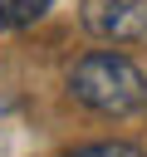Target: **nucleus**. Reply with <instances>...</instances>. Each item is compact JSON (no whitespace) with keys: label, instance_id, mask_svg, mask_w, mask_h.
I'll list each match as a JSON object with an SVG mask.
<instances>
[{"label":"nucleus","instance_id":"f257e3e1","mask_svg":"<svg viewBox=\"0 0 147 157\" xmlns=\"http://www.w3.org/2000/svg\"><path fill=\"white\" fill-rule=\"evenodd\" d=\"M69 88L83 108L103 113V118H127L137 108H147V74L118 54V49H93L74 64L69 74Z\"/></svg>","mask_w":147,"mask_h":157},{"label":"nucleus","instance_id":"7ed1b4c3","mask_svg":"<svg viewBox=\"0 0 147 157\" xmlns=\"http://www.w3.org/2000/svg\"><path fill=\"white\" fill-rule=\"evenodd\" d=\"M54 0H0V29H20V25H34Z\"/></svg>","mask_w":147,"mask_h":157},{"label":"nucleus","instance_id":"f03ea898","mask_svg":"<svg viewBox=\"0 0 147 157\" xmlns=\"http://www.w3.org/2000/svg\"><path fill=\"white\" fill-rule=\"evenodd\" d=\"M83 25L98 39H142L147 34V0H83Z\"/></svg>","mask_w":147,"mask_h":157},{"label":"nucleus","instance_id":"20e7f679","mask_svg":"<svg viewBox=\"0 0 147 157\" xmlns=\"http://www.w3.org/2000/svg\"><path fill=\"white\" fill-rule=\"evenodd\" d=\"M69 157H142L132 142H93V147H78V152H69Z\"/></svg>","mask_w":147,"mask_h":157}]
</instances>
